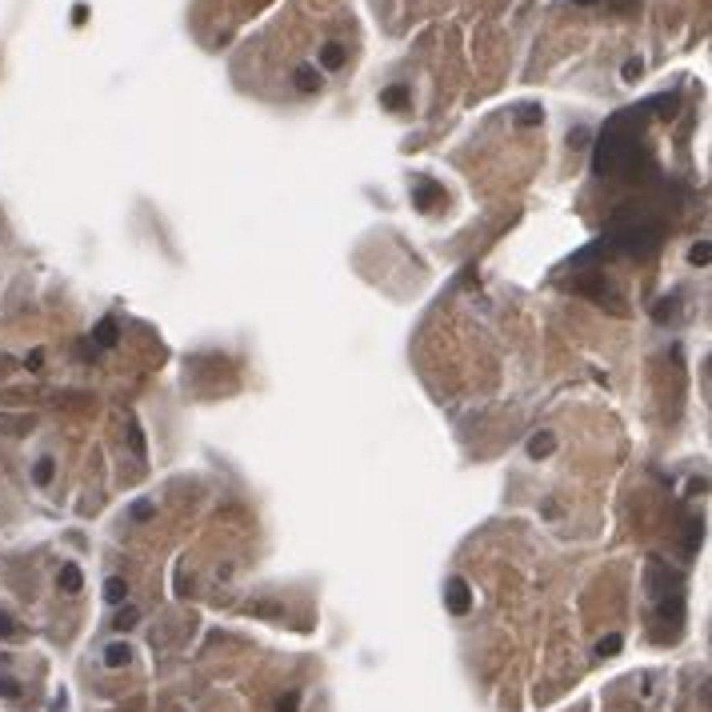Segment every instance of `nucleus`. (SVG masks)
I'll return each mask as SVG.
<instances>
[{"label": "nucleus", "mask_w": 712, "mask_h": 712, "mask_svg": "<svg viewBox=\"0 0 712 712\" xmlns=\"http://www.w3.org/2000/svg\"><path fill=\"white\" fill-rule=\"evenodd\" d=\"M412 200H417V208L420 213H428L437 200H444V193H440V184H432V180H424V176H417L412 180Z\"/></svg>", "instance_id": "f257e3e1"}, {"label": "nucleus", "mask_w": 712, "mask_h": 712, "mask_svg": "<svg viewBox=\"0 0 712 712\" xmlns=\"http://www.w3.org/2000/svg\"><path fill=\"white\" fill-rule=\"evenodd\" d=\"M468 604H472V592H468V584H464L460 576L448 580V609L460 616V612H468Z\"/></svg>", "instance_id": "f03ea898"}, {"label": "nucleus", "mask_w": 712, "mask_h": 712, "mask_svg": "<svg viewBox=\"0 0 712 712\" xmlns=\"http://www.w3.org/2000/svg\"><path fill=\"white\" fill-rule=\"evenodd\" d=\"M128 661H133V649L124 641H112L108 649H104V664H108V668H124Z\"/></svg>", "instance_id": "7ed1b4c3"}, {"label": "nucleus", "mask_w": 712, "mask_h": 712, "mask_svg": "<svg viewBox=\"0 0 712 712\" xmlns=\"http://www.w3.org/2000/svg\"><path fill=\"white\" fill-rule=\"evenodd\" d=\"M552 448H556V437H552V432H536V437L529 440V457L544 460V457L552 452Z\"/></svg>", "instance_id": "20e7f679"}, {"label": "nucleus", "mask_w": 712, "mask_h": 712, "mask_svg": "<svg viewBox=\"0 0 712 712\" xmlns=\"http://www.w3.org/2000/svg\"><path fill=\"white\" fill-rule=\"evenodd\" d=\"M56 584H61V592H81L84 576H81V569H76V564H64L61 576H56Z\"/></svg>", "instance_id": "39448f33"}, {"label": "nucleus", "mask_w": 712, "mask_h": 712, "mask_svg": "<svg viewBox=\"0 0 712 712\" xmlns=\"http://www.w3.org/2000/svg\"><path fill=\"white\" fill-rule=\"evenodd\" d=\"M293 84H296L300 92H316V88H320V72H316V68H308V64H305V68H296Z\"/></svg>", "instance_id": "423d86ee"}, {"label": "nucleus", "mask_w": 712, "mask_h": 712, "mask_svg": "<svg viewBox=\"0 0 712 712\" xmlns=\"http://www.w3.org/2000/svg\"><path fill=\"white\" fill-rule=\"evenodd\" d=\"M544 121V112H540V104H520L517 108V124L520 128H532V124Z\"/></svg>", "instance_id": "0eeeda50"}, {"label": "nucleus", "mask_w": 712, "mask_h": 712, "mask_svg": "<svg viewBox=\"0 0 712 712\" xmlns=\"http://www.w3.org/2000/svg\"><path fill=\"white\" fill-rule=\"evenodd\" d=\"M380 101H385V108H392V112H397V108H405V104H408V88L392 84V88H385V96H380Z\"/></svg>", "instance_id": "6e6552de"}, {"label": "nucleus", "mask_w": 712, "mask_h": 712, "mask_svg": "<svg viewBox=\"0 0 712 712\" xmlns=\"http://www.w3.org/2000/svg\"><path fill=\"white\" fill-rule=\"evenodd\" d=\"M92 336H96V345H101V348H112V345H116V320H101Z\"/></svg>", "instance_id": "1a4fd4ad"}, {"label": "nucleus", "mask_w": 712, "mask_h": 712, "mask_svg": "<svg viewBox=\"0 0 712 712\" xmlns=\"http://www.w3.org/2000/svg\"><path fill=\"white\" fill-rule=\"evenodd\" d=\"M52 472H56V464H52V457H41V460H36V464H32V480H36V484H41V489H44V484H49V480H52Z\"/></svg>", "instance_id": "9d476101"}, {"label": "nucleus", "mask_w": 712, "mask_h": 712, "mask_svg": "<svg viewBox=\"0 0 712 712\" xmlns=\"http://www.w3.org/2000/svg\"><path fill=\"white\" fill-rule=\"evenodd\" d=\"M124 596H128V584H124L121 576H112L108 584H104V601H108V604H121Z\"/></svg>", "instance_id": "9b49d317"}, {"label": "nucleus", "mask_w": 712, "mask_h": 712, "mask_svg": "<svg viewBox=\"0 0 712 712\" xmlns=\"http://www.w3.org/2000/svg\"><path fill=\"white\" fill-rule=\"evenodd\" d=\"M320 64H325V68H340V64H345V49H340V44H325V49H320Z\"/></svg>", "instance_id": "f8f14e48"}, {"label": "nucleus", "mask_w": 712, "mask_h": 712, "mask_svg": "<svg viewBox=\"0 0 712 712\" xmlns=\"http://www.w3.org/2000/svg\"><path fill=\"white\" fill-rule=\"evenodd\" d=\"M136 621H141V612H136V609H116V616H112V624H116V629H133Z\"/></svg>", "instance_id": "ddd939ff"}, {"label": "nucleus", "mask_w": 712, "mask_h": 712, "mask_svg": "<svg viewBox=\"0 0 712 712\" xmlns=\"http://www.w3.org/2000/svg\"><path fill=\"white\" fill-rule=\"evenodd\" d=\"M708 253H712L708 240H696V245H692V253H688V260H692L696 268H704V265H708Z\"/></svg>", "instance_id": "4468645a"}, {"label": "nucleus", "mask_w": 712, "mask_h": 712, "mask_svg": "<svg viewBox=\"0 0 712 712\" xmlns=\"http://www.w3.org/2000/svg\"><path fill=\"white\" fill-rule=\"evenodd\" d=\"M24 368H29V372H41L44 368V348H32V352L24 356Z\"/></svg>", "instance_id": "2eb2a0df"}, {"label": "nucleus", "mask_w": 712, "mask_h": 712, "mask_svg": "<svg viewBox=\"0 0 712 712\" xmlns=\"http://www.w3.org/2000/svg\"><path fill=\"white\" fill-rule=\"evenodd\" d=\"M596 652H601V656H616V652H621V636H604V641L596 644Z\"/></svg>", "instance_id": "dca6fc26"}, {"label": "nucleus", "mask_w": 712, "mask_h": 712, "mask_svg": "<svg viewBox=\"0 0 712 712\" xmlns=\"http://www.w3.org/2000/svg\"><path fill=\"white\" fill-rule=\"evenodd\" d=\"M296 708H300V692H285L280 704H276V712H296Z\"/></svg>", "instance_id": "f3484780"}, {"label": "nucleus", "mask_w": 712, "mask_h": 712, "mask_svg": "<svg viewBox=\"0 0 712 712\" xmlns=\"http://www.w3.org/2000/svg\"><path fill=\"white\" fill-rule=\"evenodd\" d=\"M676 308H681L676 300H664V305L652 308V316H656V320H668V316H676Z\"/></svg>", "instance_id": "a211bd4d"}, {"label": "nucleus", "mask_w": 712, "mask_h": 712, "mask_svg": "<svg viewBox=\"0 0 712 712\" xmlns=\"http://www.w3.org/2000/svg\"><path fill=\"white\" fill-rule=\"evenodd\" d=\"M589 141H592V133H589V128H572V136H569V144H572V148H584Z\"/></svg>", "instance_id": "6ab92c4d"}, {"label": "nucleus", "mask_w": 712, "mask_h": 712, "mask_svg": "<svg viewBox=\"0 0 712 712\" xmlns=\"http://www.w3.org/2000/svg\"><path fill=\"white\" fill-rule=\"evenodd\" d=\"M144 517H153V500H136L133 504V520H144Z\"/></svg>", "instance_id": "aec40b11"}, {"label": "nucleus", "mask_w": 712, "mask_h": 712, "mask_svg": "<svg viewBox=\"0 0 712 712\" xmlns=\"http://www.w3.org/2000/svg\"><path fill=\"white\" fill-rule=\"evenodd\" d=\"M641 68H644L641 61H629V64H624V81H636V76H641Z\"/></svg>", "instance_id": "412c9836"}, {"label": "nucleus", "mask_w": 712, "mask_h": 712, "mask_svg": "<svg viewBox=\"0 0 712 712\" xmlns=\"http://www.w3.org/2000/svg\"><path fill=\"white\" fill-rule=\"evenodd\" d=\"M128 440H133V448H136V452H144V437H141V428H128Z\"/></svg>", "instance_id": "4be33fe9"}, {"label": "nucleus", "mask_w": 712, "mask_h": 712, "mask_svg": "<svg viewBox=\"0 0 712 712\" xmlns=\"http://www.w3.org/2000/svg\"><path fill=\"white\" fill-rule=\"evenodd\" d=\"M12 629H16V624H12V616H4V612H0V636H9Z\"/></svg>", "instance_id": "5701e85b"}, {"label": "nucleus", "mask_w": 712, "mask_h": 712, "mask_svg": "<svg viewBox=\"0 0 712 712\" xmlns=\"http://www.w3.org/2000/svg\"><path fill=\"white\" fill-rule=\"evenodd\" d=\"M572 4H592V0H572Z\"/></svg>", "instance_id": "b1692460"}]
</instances>
